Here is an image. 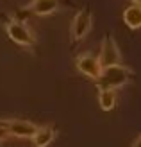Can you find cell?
<instances>
[{"instance_id":"1","label":"cell","mask_w":141,"mask_h":147,"mask_svg":"<svg viewBox=\"0 0 141 147\" xmlns=\"http://www.w3.org/2000/svg\"><path fill=\"white\" fill-rule=\"evenodd\" d=\"M132 77V70L125 65H114V67L102 68L100 77L95 81L98 90H118L125 86Z\"/></svg>"},{"instance_id":"2","label":"cell","mask_w":141,"mask_h":147,"mask_svg":"<svg viewBox=\"0 0 141 147\" xmlns=\"http://www.w3.org/2000/svg\"><path fill=\"white\" fill-rule=\"evenodd\" d=\"M4 29L9 36V40H13L16 45L29 50H32L36 47V36L23 20H20L16 16H7L4 22Z\"/></svg>"},{"instance_id":"3","label":"cell","mask_w":141,"mask_h":147,"mask_svg":"<svg viewBox=\"0 0 141 147\" xmlns=\"http://www.w3.org/2000/svg\"><path fill=\"white\" fill-rule=\"evenodd\" d=\"M96 57H98L102 68L114 67V65H122V52H120V49H118L113 36H106V38L102 40L100 52H98Z\"/></svg>"},{"instance_id":"4","label":"cell","mask_w":141,"mask_h":147,"mask_svg":"<svg viewBox=\"0 0 141 147\" xmlns=\"http://www.w3.org/2000/svg\"><path fill=\"white\" fill-rule=\"evenodd\" d=\"M91 25H93V16H91V11L84 7L82 11H79L72 20V27H70V34H72V40L73 41H79L82 40L84 36L91 31Z\"/></svg>"},{"instance_id":"5","label":"cell","mask_w":141,"mask_h":147,"mask_svg":"<svg viewBox=\"0 0 141 147\" xmlns=\"http://www.w3.org/2000/svg\"><path fill=\"white\" fill-rule=\"evenodd\" d=\"M66 0H29L25 5L20 7V11L31 13L36 16H48V14L55 13Z\"/></svg>"},{"instance_id":"6","label":"cell","mask_w":141,"mask_h":147,"mask_svg":"<svg viewBox=\"0 0 141 147\" xmlns=\"http://www.w3.org/2000/svg\"><path fill=\"white\" fill-rule=\"evenodd\" d=\"M2 124L9 131V136H16V138H32L39 127L32 122L21 119H4Z\"/></svg>"},{"instance_id":"7","label":"cell","mask_w":141,"mask_h":147,"mask_svg":"<svg viewBox=\"0 0 141 147\" xmlns=\"http://www.w3.org/2000/svg\"><path fill=\"white\" fill-rule=\"evenodd\" d=\"M75 67L79 68V72H82L84 76L88 77H91V79H98L100 77V74H102V65L98 61V57L90 54V52H84V54H80L77 56V59H75Z\"/></svg>"},{"instance_id":"8","label":"cell","mask_w":141,"mask_h":147,"mask_svg":"<svg viewBox=\"0 0 141 147\" xmlns=\"http://www.w3.org/2000/svg\"><path fill=\"white\" fill-rule=\"evenodd\" d=\"M55 138V129L52 126H41L38 127L36 135L31 138L34 147H48L52 144V140Z\"/></svg>"},{"instance_id":"9","label":"cell","mask_w":141,"mask_h":147,"mask_svg":"<svg viewBox=\"0 0 141 147\" xmlns=\"http://www.w3.org/2000/svg\"><path fill=\"white\" fill-rule=\"evenodd\" d=\"M123 22L130 29H139L141 27V5L132 4L129 7H125V11H123Z\"/></svg>"},{"instance_id":"10","label":"cell","mask_w":141,"mask_h":147,"mask_svg":"<svg viewBox=\"0 0 141 147\" xmlns=\"http://www.w3.org/2000/svg\"><path fill=\"white\" fill-rule=\"evenodd\" d=\"M98 104L102 109L111 111L116 106V92L114 90H98Z\"/></svg>"},{"instance_id":"11","label":"cell","mask_w":141,"mask_h":147,"mask_svg":"<svg viewBox=\"0 0 141 147\" xmlns=\"http://www.w3.org/2000/svg\"><path fill=\"white\" fill-rule=\"evenodd\" d=\"M7 138H9V131H7V127L2 124V120H0V144L5 142Z\"/></svg>"},{"instance_id":"12","label":"cell","mask_w":141,"mask_h":147,"mask_svg":"<svg viewBox=\"0 0 141 147\" xmlns=\"http://www.w3.org/2000/svg\"><path fill=\"white\" fill-rule=\"evenodd\" d=\"M132 147H141V135L134 140V144H132Z\"/></svg>"},{"instance_id":"13","label":"cell","mask_w":141,"mask_h":147,"mask_svg":"<svg viewBox=\"0 0 141 147\" xmlns=\"http://www.w3.org/2000/svg\"><path fill=\"white\" fill-rule=\"evenodd\" d=\"M132 2H134L136 5H141V0H132Z\"/></svg>"}]
</instances>
